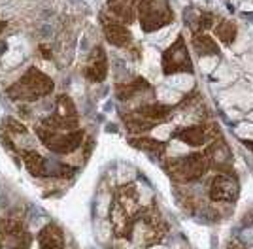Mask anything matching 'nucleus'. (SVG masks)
<instances>
[{"label": "nucleus", "instance_id": "nucleus-13", "mask_svg": "<svg viewBox=\"0 0 253 249\" xmlns=\"http://www.w3.org/2000/svg\"><path fill=\"white\" fill-rule=\"evenodd\" d=\"M238 193L240 185L232 174H217L208 187V197L213 202H234L238 198Z\"/></svg>", "mask_w": 253, "mask_h": 249}, {"label": "nucleus", "instance_id": "nucleus-12", "mask_svg": "<svg viewBox=\"0 0 253 249\" xmlns=\"http://www.w3.org/2000/svg\"><path fill=\"white\" fill-rule=\"evenodd\" d=\"M172 138L191 145V147H202V145L208 144L210 140H215V138H217V130H215L213 124L197 123V124H189V126H183V128L174 130V132H172Z\"/></svg>", "mask_w": 253, "mask_h": 249}, {"label": "nucleus", "instance_id": "nucleus-10", "mask_svg": "<svg viewBox=\"0 0 253 249\" xmlns=\"http://www.w3.org/2000/svg\"><path fill=\"white\" fill-rule=\"evenodd\" d=\"M32 234L19 217L6 215L0 219V249H29Z\"/></svg>", "mask_w": 253, "mask_h": 249}, {"label": "nucleus", "instance_id": "nucleus-18", "mask_svg": "<svg viewBox=\"0 0 253 249\" xmlns=\"http://www.w3.org/2000/svg\"><path fill=\"white\" fill-rule=\"evenodd\" d=\"M151 89H153V87H151V83H149L148 80H144V78H134V80H128V82L117 83L116 96L119 100H130V98H134L138 94L148 93Z\"/></svg>", "mask_w": 253, "mask_h": 249}, {"label": "nucleus", "instance_id": "nucleus-27", "mask_svg": "<svg viewBox=\"0 0 253 249\" xmlns=\"http://www.w3.org/2000/svg\"><path fill=\"white\" fill-rule=\"evenodd\" d=\"M114 249H119V248H114Z\"/></svg>", "mask_w": 253, "mask_h": 249}, {"label": "nucleus", "instance_id": "nucleus-22", "mask_svg": "<svg viewBox=\"0 0 253 249\" xmlns=\"http://www.w3.org/2000/svg\"><path fill=\"white\" fill-rule=\"evenodd\" d=\"M217 19H219V17H217L215 13H211V11H199L197 19H193V23H189L191 32H193V34H201V32L210 31V29L215 27Z\"/></svg>", "mask_w": 253, "mask_h": 249}, {"label": "nucleus", "instance_id": "nucleus-24", "mask_svg": "<svg viewBox=\"0 0 253 249\" xmlns=\"http://www.w3.org/2000/svg\"><path fill=\"white\" fill-rule=\"evenodd\" d=\"M6 27H8V23H6L4 19H0V34L4 32V29H6Z\"/></svg>", "mask_w": 253, "mask_h": 249}, {"label": "nucleus", "instance_id": "nucleus-15", "mask_svg": "<svg viewBox=\"0 0 253 249\" xmlns=\"http://www.w3.org/2000/svg\"><path fill=\"white\" fill-rule=\"evenodd\" d=\"M84 76L91 83H102L108 78V57H106L104 45H95L87 59L84 68Z\"/></svg>", "mask_w": 253, "mask_h": 249}, {"label": "nucleus", "instance_id": "nucleus-8", "mask_svg": "<svg viewBox=\"0 0 253 249\" xmlns=\"http://www.w3.org/2000/svg\"><path fill=\"white\" fill-rule=\"evenodd\" d=\"M36 134L40 138V142L43 144V147H47L51 153L57 155H68L74 153L80 145L84 144V130H72V132H59V130H49L38 126Z\"/></svg>", "mask_w": 253, "mask_h": 249}, {"label": "nucleus", "instance_id": "nucleus-2", "mask_svg": "<svg viewBox=\"0 0 253 249\" xmlns=\"http://www.w3.org/2000/svg\"><path fill=\"white\" fill-rule=\"evenodd\" d=\"M53 89H55V82L47 74H43L42 70H38L36 66H31L17 82L6 89V94L11 100L36 102L43 96L51 94Z\"/></svg>", "mask_w": 253, "mask_h": 249}, {"label": "nucleus", "instance_id": "nucleus-11", "mask_svg": "<svg viewBox=\"0 0 253 249\" xmlns=\"http://www.w3.org/2000/svg\"><path fill=\"white\" fill-rule=\"evenodd\" d=\"M100 25H102V32H104V38L108 43H112L114 47L119 49H128L132 45V32L126 27L125 23L117 21L116 17H112L110 13H100Z\"/></svg>", "mask_w": 253, "mask_h": 249}, {"label": "nucleus", "instance_id": "nucleus-23", "mask_svg": "<svg viewBox=\"0 0 253 249\" xmlns=\"http://www.w3.org/2000/svg\"><path fill=\"white\" fill-rule=\"evenodd\" d=\"M40 53H42V57H45V59H51V53L47 51L45 45H40Z\"/></svg>", "mask_w": 253, "mask_h": 249}, {"label": "nucleus", "instance_id": "nucleus-19", "mask_svg": "<svg viewBox=\"0 0 253 249\" xmlns=\"http://www.w3.org/2000/svg\"><path fill=\"white\" fill-rule=\"evenodd\" d=\"M128 144L132 145V147H136V149L146 151V153H149V155H153V157H163L167 153V147H169L167 142L155 140V138H148V136H132V138L128 140Z\"/></svg>", "mask_w": 253, "mask_h": 249}, {"label": "nucleus", "instance_id": "nucleus-14", "mask_svg": "<svg viewBox=\"0 0 253 249\" xmlns=\"http://www.w3.org/2000/svg\"><path fill=\"white\" fill-rule=\"evenodd\" d=\"M204 153L210 161V168H213L217 174H232V155L227 142L223 138L211 140L210 145H206Z\"/></svg>", "mask_w": 253, "mask_h": 249}, {"label": "nucleus", "instance_id": "nucleus-6", "mask_svg": "<svg viewBox=\"0 0 253 249\" xmlns=\"http://www.w3.org/2000/svg\"><path fill=\"white\" fill-rule=\"evenodd\" d=\"M78 124H80V115L74 100L68 94H59L55 102V112L49 117H45L40 126L59 132H72L78 130Z\"/></svg>", "mask_w": 253, "mask_h": 249}, {"label": "nucleus", "instance_id": "nucleus-7", "mask_svg": "<svg viewBox=\"0 0 253 249\" xmlns=\"http://www.w3.org/2000/svg\"><path fill=\"white\" fill-rule=\"evenodd\" d=\"M19 155L23 165L29 170V174L34 177H68L74 174V168L61 163H49L36 149H21Z\"/></svg>", "mask_w": 253, "mask_h": 249}, {"label": "nucleus", "instance_id": "nucleus-21", "mask_svg": "<svg viewBox=\"0 0 253 249\" xmlns=\"http://www.w3.org/2000/svg\"><path fill=\"white\" fill-rule=\"evenodd\" d=\"M213 32H215V36L219 38V40L227 45V47H231L232 43L236 42V32H238V29H236V23L231 19H217V23H215V27H213Z\"/></svg>", "mask_w": 253, "mask_h": 249}, {"label": "nucleus", "instance_id": "nucleus-20", "mask_svg": "<svg viewBox=\"0 0 253 249\" xmlns=\"http://www.w3.org/2000/svg\"><path fill=\"white\" fill-rule=\"evenodd\" d=\"M191 47L199 53L201 57H213L219 55V45L211 34L201 32V34H193L191 38Z\"/></svg>", "mask_w": 253, "mask_h": 249}, {"label": "nucleus", "instance_id": "nucleus-16", "mask_svg": "<svg viewBox=\"0 0 253 249\" xmlns=\"http://www.w3.org/2000/svg\"><path fill=\"white\" fill-rule=\"evenodd\" d=\"M130 114H134L136 117H140L144 123H148L151 128H155L159 123H163V121H167L172 112H174V108L169 106V104H163V102H148V104H142V106H138V108H132V110H128Z\"/></svg>", "mask_w": 253, "mask_h": 249}, {"label": "nucleus", "instance_id": "nucleus-9", "mask_svg": "<svg viewBox=\"0 0 253 249\" xmlns=\"http://www.w3.org/2000/svg\"><path fill=\"white\" fill-rule=\"evenodd\" d=\"M161 68L165 76H172V74H193V61H191L189 49L183 34H179L176 40L169 45L163 57H161Z\"/></svg>", "mask_w": 253, "mask_h": 249}, {"label": "nucleus", "instance_id": "nucleus-26", "mask_svg": "<svg viewBox=\"0 0 253 249\" xmlns=\"http://www.w3.org/2000/svg\"><path fill=\"white\" fill-rule=\"evenodd\" d=\"M128 2H132V4H136V6L140 4V0H128Z\"/></svg>", "mask_w": 253, "mask_h": 249}, {"label": "nucleus", "instance_id": "nucleus-17", "mask_svg": "<svg viewBox=\"0 0 253 249\" xmlns=\"http://www.w3.org/2000/svg\"><path fill=\"white\" fill-rule=\"evenodd\" d=\"M38 249H64V232L55 223H49L38 232Z\"/></svg>", "mask_w": 253, "mask_h": 249}, {"label": "nucleus", "instance_id": "nucleus-25", "mask_svg": "<svg viewBox=\"0 0 253 249\" xmlns=\"http://www.w3.org/2000/svg\"><path fill=\"white\" fill-rule=\"evenodd\" d=\"M229 249H244L242 246H240V244H236V242H232L231 246H229Z\"/></svg>", "mask_w": 253, "mask_h": 249}, {"label": "nucleus", "instance_id": "nucleus-5", "mask_svg": "<svg viewBox=\"0 0 253 249\" xmlns=\"http://www.w3.org/2000/svg\"><path fill=\"white\" fill-rule=\"evenodd\" d=\"M136 19L144 32H155L174 23L176 15L169 0H140Z\"/></svg>", "mask_w": 253, "mask_h": 249}, {"label": "nucleus", "instance_id": "nucleus-3", "mask_svg": "<svg viewBox=\"0 0 253 249\" xmlns=\"http://www.w3.org/2000/svg\"><path fill=\"white\" fill-rule=\"evenodd\" d=\"M163 168L167 170L174 181L178 183H191V181H197L201 179L208 170H210V161L206 153H189V155L183 157H172L167 159Z\"/></svg>", "mask_w": 253, "mask_h": 249}, {"label": "nucleus", "instance_id": "nucleus-1", "mask_svg": "<svg viewBox=\"0 0 253 249\" xmlns=\"http://www.w3.org/2000/svg\"><path fill=\"white\" fill-rule=\"evenodd\" d=\"M142 208L144 206L140 202V195L134 183L121 185L117 189L110 204V225L114 230V236L132 240Z\"/></svg>", "mask_w": 253, "mask_h": 249}, {"label": "nucleus", "instance_id": "nucleus-4", "mask_svg": "<svg viewBox=\"0 0 253 249\" xmlns=\"http://www.w3.org/2000/svg\"><path fill=\"white\" fill-rule=\"evenodd\" d=\"M167 232H169V225L163 219L159 208L155 204L142 208V213H140L136 227H134V234H138L140 244H144V248L157 246L159 242L167 236Z\"/></svg>", "mask_w": 253, "mask_h": 249}]
</instances>
